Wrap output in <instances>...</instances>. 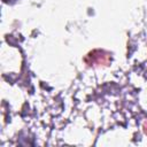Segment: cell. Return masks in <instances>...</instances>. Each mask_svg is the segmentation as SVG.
I'll return each mask as SVG.
<instances>
[{
  "label": "cell",
  "mask_w": 147,
  "mask_h": 147,
  "mask_svg": "<svg viewBox=\"0 0 147 147\" xmlns=\"http://www.w3.org/2000/svg\"><path fill=\"white\" fill-rule=\"evenodd\" d=\"M109 60H110L109 54L103 51H99V49L91 52L85 57V62L88 65H106L109 62Z\"/></svg>",
  "instance_id": "1"
},
{
  "label": "cell",
  "mask_w": 147,
  "mask_h": 147,
  "mask_svg": "<svg viewBox=\"0 0 147 147\" xmlns=\"http://www.w3.org/2000/svg\"><path fill=\"white\" fill-rule=\"evenodd\" d=\"M144 131L147 134V122H145V124H144Z\"/></svg>",
  "instance_id": "2"
}]
</instances>
